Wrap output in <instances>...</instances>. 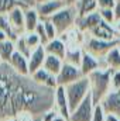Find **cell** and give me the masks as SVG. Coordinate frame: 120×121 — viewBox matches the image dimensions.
Masks as SVG:
<instances>
[{
	"mask_svg": "<svg viewBox=\"0 0 120 121\" xmlns=\"http://www.w3.org/2000/svg\"><path fill=\"white\" fill-rule=\"evenodd\" d=\"M55 108V89H48L31 76L17 73L9 63H0V121L37 117Z\"/></svg>",
	"mask_w": 120,
	"mask_h": 121,
	"instance_id": "obj_1",
	"label": "cell"
},
{
	"mask_svg": "<svg viewBox=\"0 0 120 121\" xmlns=\"http://www.w3.org/2000/svg\"><path fill=\"white\" fill-rule=\"evenodd\" d=\"M115 69L110 68H102L90 73L89 82H90V94L93 99L95 106L100 104V101L105 99V96L112 91V75Z\"/></svg>",
	"mask_w": 120,
	"mask_h": 121,
	"instance_id": "obj_2",
	"label": "cell"
},
{
	"mask_svg": "<svg viewBox=\"0 0 120 121\" xmlns=\"http://www.w3.org/2000/svg\"><path fill=\"white\" fill-rule=\"evenodd\" d=\"M68 103H69V110L71 113L76 110V107L86 99V96L90 93V82L88 76H83L82 79L65 86Z\"/></svg>",
	"mask_w": 120,
	"mask_h": 121,
	"instance_id": "obj_3",
	"label": "cell"
},
{
	"mask_svg": "<svg viewBox=\"0 0 120 121\" xmlns=\"http://www.w3.org/2000/svg\"><path fill=\"white\" fill-rule=\"evenodd\" d=\"M78 18V9L76 6H65L58 13H55L51 18H48L58 31V34H65L71 27L75 26Z\"/></svg>",
	"mask_w": 120,
	"mask_h": 121,
	"instance_id": "obj_4",
	"label": "cell"
},
{
	"mask_svg": "<svg viewBox=\"0 0 120 121\" xmlns=\"http://www.w3.org/2000/svg\"><path fill=\"white\" fill-rule=\"evenodd\" d=\"M119 39L117 41H103V39H97L95 37H88L85 38V44H83V51H86L88 54L93 55L97 59H105L106 55L115 48L119 47Z\"/></svg>",
	"mask_w": 120,
	"mask_h": 121,
	"instance_id": "obj_5",
	"label": "cell"
},
{
	"mask_svg": "<svg viewBox=\"0 0 120 121\" xmlns=\"http://www.w3.org/2000/svg\"><path fill=\"white\" fill-rule=\"evenodd\" d=\"M82 78H83V73H82L81 68L64 62V66L61 69L60 75L57 76V82H58V86L65 87V86H68V85H71V83H74Z\"/></svg>",
	"mask_w": 120,
	"mask_h": 121,
	"instance_id": "obj_6",
	"label": "cell"
},
{
	"mask_svg": "<svg viewBox=\"0 0 120 121\" xmlns=\"http://www.w3.org/2000/svg\"><path fill=\"white\" fill-rule=\"evenodd\" d=\"M93 110H95V103L92 99V94H88L86 99L71 113L69 121H92L93 117Z\"/></svg>",
	"mask_w": 120,
	"mask_h": 121,
	"instance_id": "obj_7",
	"label": "cell"
},
{
	"mask_svg": "<svg viewBox=\"0 0 120 121\" xmlns=\"http://www.w3.org/2000/svg\"><path fill=\"white\" fill-rule=\"evenodd\" d=\"M89 35L97 38V39H103V41H117V39H120L115 27L112 24L105 23V21H100L95 28H92L89 31Z\"/></svg>",
	"mask_w": 120,
	"mask_h": 121,
	"instance_id": "obj_8",
	"label": "cell"
},
{
	"mask_svg": "<svg viewBox=\"0 0 120 121\" xmlns=\"http://www.w3.org/2000/svg\"><path fill=\"white\" fill-rule=\"evenodd\" d=\"M100 106L106 114H113L120 117V90L109 91L100 101Z\"/></svg>",
	"mask_w": 120,
	"mask_h": 121,
	"instance_id": "obj_9",
	"label": "cell"
},
{
	"mask_svg": "<svg viewBox=\"0 0 120 121\" xmlns=\"http://www.w3.org/2000/svg\"><path fill=\"white\" fill-rule=\"evenodd\" d=\"M65 6H66L65 1H61V0H48V1L35 4L34 7L37 9L41 20H48V18H51L55 13H58L61 9L65 7Z\"/></svg>",
	"mask_w": 120,
	"mask_h": 121,
	"instance_id": "obj_10",
	"label": "cell"
},
{
	"mask_svg": "<svg viewBox=\"0 0 120 121\" xmlns=\"http://www.w3.org/2000/svg\"><path fill=\"white\" fill-rule=\"evenodd\" d=\"M81 70L83 73V76H89L90 73H93L95 70L97 69H102V68H107L105 59H97L95 58L93 55L88 54L86 51H83V55H82V62H81Z\"/></svg>",
	"mask_w": 120,
	"mask_h": 121,
	"instance_id": "obj_11",
	"label": "cell"
},
{
	"mask_svg": "<svg viewBox=\"0 0 120 121\" xmlns=\"http://www.w3.org/2000/svg\"><path fill=\"white\" fill-rule=\"evenodd\" d=\"M9 20L10 24L13 27L14 32L17 34V37L24 35L26 34V20H24V7H16L13 9L9 14Z\"/></svg>",
	"mask_w": 120,
	"mask_h": 121,
	"instance_id": "obj_12",
	"label": "cell"
},
{
	"mask_svg": "<svg viewBox=\"0 0 120 121\" xmlns=\"http://www.w3.org/2000/svg\"><path fill=\"white\" fill-rule=\"evenodd\" d=\"M55 108L60 113L61 117H64L66 121L71 118V110H69V103L66 97V91L64 86H58L55 89Z\"/></svg>",
	"mask_w": 120,
	"mask_h": 121,
	"instance_id": "obj_13",
	"label": "cell"
},
{
	"mask_svg": "<svg viewBox=\"0 0 120 121\" xmlns=\"http://www.w3.org/2000/svg\"><path fill=\"white\" fill-rule=\"evenodd\" d=\"M45 52L47 55H52V56H57L60 59L65 60V56H66V51H68V45L65 44L64 39L61 38H55V39H51L48 41L45 45Z\"/></svg>",
	"mask_w": 120,
	"mask_h": 121,
	"instance_id": "obj_14",
	"label": "cell"
},
{
	"mask_svg": "<svg viewBox=\"0 0 120 121\" xmlns=\"http://www.w3.org/2000/svg\"><path fill=\"white\" fill-rule=\"evenodd\" d=\"M45 58H47V52H45L44 45L37 47V48L31 52L30 58H28V69H30V76L32 75V73H35L37 70H40V69L44 66Z\"/></svg>",
	"mask_w": 120,
	"mask_h": 121,
	"instance_id": "obj_15",
	"label": "cell"
},
{
	"mask_svg": "<svg viewBox=\"0 0 120 121\" xmlns=\"http://www.w3.org/2000/svg\"><path fill=\"white\" fill-rule=\"evenodd\" d=\"M100 21H102V17H100V14H99V10H96V11H93V13H90V14H86V16H83V17H78L75 26H76L78 30L89 32V31L92 30V28H95Z\"/></svg>",
	"mask_w": 120,
	"mask_h": 121,
	"instance_id": "obj_16",
	"label": "cell"
},
{
	"mask_svg": "<svg viewBox=\"0 0 120 121\" xmlns=\"http://www.w3.org/2000/svg\"><path fill=\"white\" fill-rule=\"evenodd\" d=\"M31 78H32V80H35L38 85H41L44 87H48V89H57L58 87L57 76H54L52 73H50L44 68H41L40 70H37L35 73H32Z\"/></svg>",
	"mask_w": 120,
	"mask_h": 121,
	"instance_id": "obj_17",
	"label": "cell"
},
{
	"mask_svg": "<svg viewBox=\"0 0 120 121\" xmlns=\"http://www.w3.org/2000/svg\"><path fill=\"white\" fill-rule=\"evenodd\" d=\"M9 65H10L17 73H20V75H23V76H30L28 58L24 56L23 54H20V52L16 51V52L13 54V56H11L10 62H9Z\"/></svg>",
	"mask_w": 120,
	"mask_h": 121,
	"instance_id": "obj_18",
	"label": "cell"
},
{
	"mask_svg": "<svg viewBox=\"0 0 120 121\" xmlns=\"http://www.w3.org/2000/svg\"><path fill=\"white\" fill-rule=\"evenodd\" d=\"M24 20H26V32H34V30L41 21L40 14L35 7L24 9Z\"/></svg>",
	"mask_w": 120,
	"mask_h": 121,
	"instance_id": "obj_19",
	"label": "cell"
},
{
	"mask_svg": "<svg viewBox=\"0 0 120 121\" xmlns=\"http://www.w3.org/2000/svg\"><path fill=\"white\" fill-rule=\"evenodd\" d=\"M62 66H64V60L62 59L57 58V56H52V55H47L42 68L45 70H48L50 73H52L54 76H58L61 69H62Z\"/></svg>",
	"mask_w": 120,
	"mask_h": 121,
	"instance_id": "obj_20",
	"label": "cell"
},
{
	"mask_svg": "<svg viewBox=\"0 0 120 121\" xmlns=\"http://www.w3.org/2000/svg\"><path fill=\"white\" fill-rule=\"evenodd\" d=\"M14 52H16V44H14V41L6 39V41L0 42V56H1L3 62L9 63Z\"/></svg>",
	"mask_w": 120,
	"mask_h": 121,
	"instance_id": "obj_21",
	"label": "cell"
},
{
	"mask_svg": "<svg viewBox=\"0 0 120 121\" xmlns=\"http://www.w3.org/2000/svg\"><path fill=\"white\" fill-rule=\"evenodd\" d=\"M82 55H83V48H72L66 51V56H65V60L66 63H71L74 66H81V62H82Z\"/></svg>",
	"mask_w": 120,
	"mask_h": 121,
	"instance_id": "obj_22",
	"label": "cell"
},
{
	"mask_svg": "<svg viewBox=\"0 0 120 121\" xmlns=\"http://www.w3.org/2000/svg\"><path fill=\"white\" fill-rule=\"evenodd\" d=\"M105 63L107 68L115 69V70H120V48L115 47L105 58Z\"/></svg>",
	"mask_w": 120,
	"mask_h": 121,
	"instance_id": "obj_23",
	"label": "cell"
},
{
	"mask_svg": "<svg viewBox=\"0 0 120 121\" xmlns=\"http://www.w3.org/2000/svg\"><path fill=\"white\" fill-rule=\"evenodd\" d=\"M0 30L3 31V32H6L7 37H9V39H11V41H16L18 38L17 34L13 30L11 24H10V20H9L7 14H0Z\"/></svg>",
	"mask_w": 120,
	"mask_h": 121,
	"instance_id": "obj_24",
	"label": "cell"
},
{
	"mask_svg": "<svg viewBox=\"0 0 120 121\" xmlns=\"http://www.w3.org/2000/svg\"><path fill=\"white\" fill-rule=\"evenodd\" d=\"M16 7L27 9V6L21 0H0V14H9Z\"/></svg>",
	"mask_w": 120,
	"mask_h": 121,
	"instance_id": "obj_25",
	"label": "cell"
},
{
	"mask_svg": "<svg viewBox=\"0 0 120 121\" xmlns=\"http://www.w3.org/2000/svg\"><path fill=\"white\" fill-rule=\"evenodd\" d=\"M14 44H16V51H17V52H20V54H23L24 56L30 58V55H31V52H32V51L30 49V47L27 45L24 35H20V37L14 41Z\"/></svg>",
	"mask_w": 120,
	"mask_h": 121,
	"instance_id": "obj_26",
	"label": "cell"
},
{
	"mask_svg": "<svg viewBox=\"0 0 120 121\" xmlns=\"http://www.w3.org/2000/svg\"><path fill=\"white\" fill-rule=\"evenodd\" d=\"M24 38H26V42H27V45L30 47L31 51H34L37 47L42 45L40 37H38L35 32H26V34H24Z\"/></svg>",
	"mask_w": 120,
	"mask_h": 121,
	"instance_id": "obj_27",
	"label": "cell"
},
{
	"mask_svg": "<svg viewBox=\"0 0 120 121\" xmlns=\"http://www.w3.org/2000/svg\"><path fill=\"white\" fill-rule=\"evenodd\" d=\"M99 14L102 17V21L107 23V24H115L116 18H115V11L113 9H99Z\"/></svg>",
	"mask_w": 120,
	"mask_h": 121,
	"instance_id": "obj_28",
	"label": "cell"
},
{
	"mask_svg": "<svg viewBox=\"0 0 120 121\" xmlns=\"http://www.w3.org/2000/svg\"><path fill=\"white\" fill-rule=\"evenodd\" d=\"M42 23H44V27H45V31H47V35H48V39L51 41V39H55V38H58V31L55 28V26L50 21V20H42Z\"/></svg>",
	"mask_w": 120,
	"mask_h": 121,
	"instance_id": "obj_29",
	"label": "cell"
},
{
	"mask_svg": "<svg viewBox=\"0 0 120 121\" xmlns=\"http://www.w3.org/2000/svg\"><path fill=\"white\" fill-rule=\"evenodd\" d=\"M34 32L40 37V39H41V44L42 45H45L50 39H48V35H47V31H45V27H44V23H42V20L40 21V24L37 26V28L34 30Z\"/></svg>",
	"mask_w": 120,
	"mask_h": 121,
	"instance_id": "obj_30",
	"label": "cell"
},
{
	"mask_svg": "<svg viewBox=\"0 0 120 121\" xmlns=\"http://www.w3.org/2000/svg\"><path fill=\"white\" fill-rule=\"evenodd\" d=\"M92 121H106V113L103 111V108H102V106H100V104L95 106Z\"/></svg>",
	"mask_w": 120,
	"mask_h": 121,
	"instance_id": "obj_31",
	"label": "cell"
},
{
	"mask_svg": "<svg viewBox=\"0 0 120 121\" xmlns=\"http://www.w3.org/2000/svg\"><path fill=\"white\" fill-rule=\"evenodd\" d=\"M97 3V9H115L116 6V0H96Z\"/></svg>",
	"mask_w": 120,
	"mask_h": 121,
	"instance_id": "obj_32",
	"label": "cell"
},
{
	"mask_svg": "<svg viewBox=\"0 0 120 121\" xmlns=\"http://www.w3.org/2000/svg\"><path fill=\"white\" fill-rule=\"evenodd\" d=\"M112 90H120V70H115L112 75Z\"/></svg>",
	"mask_w": 120,
	"mask_h": 121,
	"instance_id": "obj_33",
	"label": "cell"
},
{
	"mask_svg": "<svg viewBox=\"0 0 120 121\" xmlns=\"http://www.w3.org/2000/svg\"><path fill=\"white\" fill-rule=\"evenodd\" d=\"M58 116H60V113L57 111V108H52V110H50V111L44 113L41 117H42V121H54Z\"/></svg>",
	"mask_w": 120,
	"mask_h": 121,
	"instance_id": "obj_34",
	"label": "cell"
},
{
	"mask_svg": "<svg viewBox=\"0 0 120 121\" xmlns=\"http://www.w3.org/2000/svg\"><path fill=\"white\" fill-rule=\"evenodd\" d=\"M113 11H115V18H116V21H119L120 20V3H116Z\"/></svg>",
	"mask_w": 120,
	"mask_h": 121,
	"instance_id": "obj_35",
	"label": "cell"
},
{
	"mask_svg": "<svg viewBox=\"0 0 120 121\" xmlns=\"http://www.w3.org/2000/svg\"><path fill=\"white\" fill-rule=\"evenodd\" d=\"M96 0H79L78 1V4H76V7H81V6H86V4H89V3H95Z\"/></svg>",
	"mask_w": 120,
	"mask_h": 121,
	"instance_id": "obj_36",
	"label": "cell"
},
{
	"mask_svg": "<svg viewBox=\"0 0 120 121\" xmlns=\"http://www.w3.org/2000/svg\"><path fill=\"white\" fill-rule=\"evenodd\" d=\"M106 121H120V117L113 114H106Z\"/></svg>",
	"mask_w": 120,
	"mask_h": 121,
	"instance_id": "obj_37",
	"label": "cell"
},
{
	"mask_svg": "<svg viewBox=\"0 0 120 121\" xmlns=\"http://www.w3.org/2000/svg\"><path fill=\"white\" fill-rule=\"evenodd\" d=\"M27 7H34L35 6V3H34V0H21Z\"/></svg>",
	"mask_w": 120,
	"mask_h": 121,
	"instance_id": "obj_38",
	"label": "cell"
},
{
	"mask_svg": "<svg viewBox=\"0 0 120 121\" xmlns=\"http://www.w3.org/2000/svg\"><path fill=\"white\" fill-rule=\"evenodd\" d=\"M6 39H9L7 34H6V32H3V31L0 30V42H3V41H6Z\"/></svg>",
	"mask_w": 120,
	"mask_h": 121,
	"instance_id": "obj_39",
	"label": "cell"
},
{
	"mask_svg": "<svg viewBox=\"0 0 120 121\" xmlns=\"http://www.w3.org/2000/svg\"><path fill=\"white\" fill-rule=\"evenodd\" d=\"M113 27H115V30H116V32L119 34V37H120V20H119V21H115Z\"/></svg>",
	"mask_w": 120,
	"mask_h": 121,
	"instance_id": "obj_40",
	"label": "cell"
},
{
	"mask_svg": "<svg viewBox=\"0 0 120 121\" xmlns=\"http://www.w3.org/2000/svg\"><path fill=\"white\" fill-rule=\"evenodd\" d=\"M78 1H79V0H65V3H66L68 6H76Z\"/></svg>",
	"mask_w": 120,
	"mask_h": 121,
	"instance_id": "obj_41",
	"label": "cell"
},
{
	"mask_svg": "<svg viewBox=\"0 0 120 121\" xmlns=\"http://www.w3.org/2000/svg\"><path fill=\"white\" fill-rule=\"evenodd\" d=\"M31 121H42V117L41 116H37V117H32Z\"/></svg>",
	"mask_w": 120,
	"mask_h": 121,
	"instance_id": "obj_42",
	"label": "cell"
},
{
	"mask_svg": "<svg viewBox=\"0 0 120 121\" xmlns=\"http://www.w3.org/2000/svg\"><path fill=\"white\" fill-rule=\"evenodd\" d=\"M54 121H66V120H65L64 117H61V116H58V117H57V118H55Z\"/></svg>",
	"mask_w": 120,
	"mask_h": 121,
	"instance_id": "obj_43",
	"label": "cell"
},
{
	"mask_svg": "<svg viewBox=\"0 0 120 121\" xmlns=\"http://www.w3.org/2000/svg\"><path fill=\"white\" fill-rule=\"evenodd\" d=\"M44 1H48V0H34L35 4H40V3H44Z\"/></svg>",
	"mask_w": 120,
	"mask_h": 121,
	"instance_id": "obj_44",
	"label": "cell"
},
{
	"mask_svg": "<svg viewBox=\"0 0 120 121\" xmlns=\"http://www.w3.org/2000/svg\"><path fill=\"white\" fill-rule=\"evenodd\" d=\"M0 63H3V59H1V56H0Z\"/></svg>",
	"mask_w": 120,
	"mask_h": 121,
	"instance_id": "obj_45",
	"label": "cell"
},
{
	"mask_svg": "<svg viewBox=\"0 0 120 121\" xmlns=\"http://www.w3.org/2000/svg\"><path fill=\"white\" fill-rule=\"evenodd\" d=\"M116 1H117V3H120V0H116Z\"/></svg>",
	"mask_w": 120,
	"mask_h": 121,
	"instance_id": "obj_46",
	"label": "cell"
},
{
	"mask_svg": "<svg viewBox=\"0 0 120 121\" xmlns=\"http://www.w3.org/2000/svg\"><path fill=\"white\" fill-rule=\"evenodd\" d=\"M61 1H65V0H61Z\"/></svg>",
	"mask_w": 120,
	"mask_h": 121,
	"instance_id": "obj_47",
	"label": "cell"
},
{
	"mask_svg": "<svg viewBox=\"0 0 120 121\" xmlns=\"http://www.w3.org/2000/svg\"><path fill=\"white\" fill-rule=\"evenodd\" d=\"M13 121H17V120H13Z\"/></svg>",
	"mask_w": 120,
	"mask_h": 121,
	"instance_id": "obj_48",
	"label": "cell"
},
{
	"mask_svg": "<svg viewBox=\"0 0 120 121\" xmlns=\"http://www.w3.org/2000/svg\"><path fill=\"white\" fill-rule=\"evenodd\" d=\"M119 48H120V44H119Z\"/></svg>",
	"mask_w": 120,
	"mask_h": 121,
	"instance_id": "obj_49",
	"label": "cell"
},
{
	"mask_svg": "<svg viewBox=\"0 0 120 121\" xmlns=\"http://www.w3.org/2000/svg\"><path fill=\"white\" fill-rule=\"evenodd\" d=\"M119 42H120V39H119Z\"/></svg>",
	"mask_w": 120,
	"mask_h": 121,
	"instance_id": "obj_50",
	"label": "cell"
}]
</instances>
